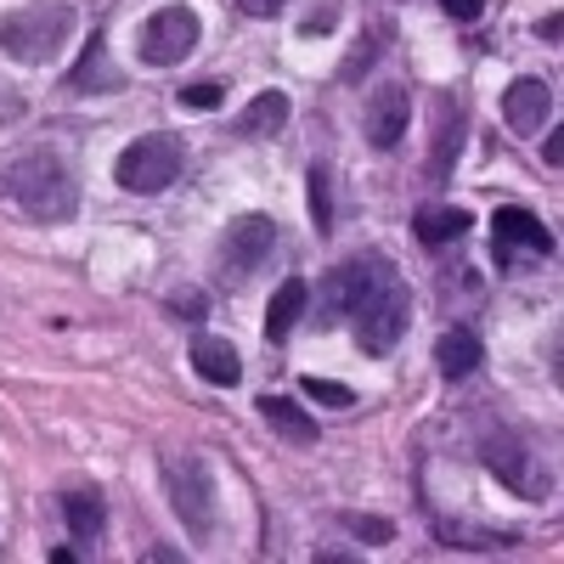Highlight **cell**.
Here are the masks:
<instances>
[{"instance_id": "6da1fadb", "label": "cell", "mask_w": 564, "mask_h": 564, "mask_svg": "<svg viewBox=\"0 0 564 564\" xmlns=\"http://www.w3.org/2000/svg\"><path fill=\"white\" fill-rule=\"evenodd\" d=\"M322 327L334 316H350L356 345L367 356H390L406 334V282L384 254H356L322 282Z\"/></svg>"}, {"instance_id": "7a4b0ae2", "label": "cell", "mask_w": 564, "mask_h": 564, "mask_svg": "<svg viewBox=\"0 0 564 564\" xmlns=\"http://www.w3.org/2000/svg\"><path fill=\"white\" fill-rule=\"evenodd\" d=\"M0 186H7V198L23 204V215H34V220H45V226H57V220H68V215L79 209V181H74V170H68L57 153H45V148L12 159L7 175H0Z\"/></svg>"}, {"instance_id": "3957f363", "label": "cell", "mask_w": 564, "mask_h": 564, "mask_svg": "<svg viewBox=\"0 0 564 564\" xmlns=\"http://www.w3.org/2000/svg\"><path fill=\"white\" fill-rule=\"evenodd\" d=\"M480 457H486V468H491V475H497L513 497L542 502V497L553 491V475H547L536 441H531L525 430H513V423H491V430L480 435Z\"/></svg>"}, {"instance_id": "277c9868", "label": "cell", "mask_w": 564, "mask_h": 564, "mask_svg": "<svg viewBox=\"0 0 564 564\" xmlns=\"http://www.w3.org/2000/svg\"><path fill=\"white\" fill-rule=\"evenodd\" d=\"M74 34V12L45 0V7H23L12 18H0V52L23 68H45Z\"/></svg>"}, {"instance_id": "5b68a950", "label": "cell", "mask_w": 564, "mask_h": 564, "mask_svg": "<svg viewBox=\"0 0 564 564\" xmlns=\"http://www.w3.org/2000/svg\"><path fill=\"white\" fill-rule=\"evenodd\" d=\"M181 164H186L181 135L153 130V135H135L130 148L113 159V181L124 186V193H135V198H153V193H164V186L181 175Z\"/></svg>"}, {"instance_id": "8992f818", "label": "cell", "mask_w": 564, "mask_h": 564, "mask_svg": "<svg viewBox=\"0 0 564 564\" xmlns=\"http://www.w3.org/2000/svg\"><path fill=\"white\" fill-rule=\"evenodd\" d=\"M164 486H170V502L181 513V525L193 531L198 542L215 536V475L198 452H181V457H164Z\"/></svg>"}, {"instance_id": "52a82bcc", "label": "cell", "mask_w": 564, "mask_h": 564, "mask_svg": "<svg viewBox=\"0 0 564 564\" xmlns=\"http://www.w3.org/2000/svg\"><path fill=\"white\" fill-rule=\"evenodd\" d=\"M271 249H276V220L271 215H238L220 238V282L243 289V282L271 260Z\"/></svg>"}, {"instance_id": "ba28073f", "label": "cell", "mask_w": 564, "mask_h": 564, "mask_svg": "<svg viewBox=\"0 0 564 564\" xmlns=\"http://www.w3.org/2000/svg\"><path fill=\"white\" fill-rule=\"evenodd\" d=\"M198 34H204V23H198L193 7H164V12H153L148 23H141V63L175 68V63H186L198 52Z\"/></svg>"}, {"instance_id": "9c48e42d", "label": "cell", "mask_w": 564, "mask_h": 564, "mask_svg": "<svg viewBox=\"0 0 564 564\" xmlns=\"http://www.w3.org/2000/svg\"><path fill=\"white\" fill-rule=\"evenodd\" d=\"M491 254L502 271H520L525 260H547L553 254V231L531 215V209H497L491 215Z\"/></svg>"}, {"instance_id": "30bf717a", "label": "cell", "mask_w": 564, "mask_h": 564, "mask_svg": "<svg viewBox=\"0 0 564 564\" xmlns=\"http://www.w3.org/2000/svg\"><path fill=\"white\" fill-rule=\"evenodd\" d=\"M406 119H412V97H406V85H384V90H372V102H367V135H372V148L390 153L395 141L406 135Z\"/></svg>"}, {"instance_id": "8fae6325", "label": "cell", "mask_w": 564, "mask_h": 564, "mask_svg": "<svg viewBox=\"0 0 564 564\" xmlns=\"http://www.w3.org/2000/svg\"><path fill=\"white\" fill-rule=\"evenodd\" d=\"M553 113V85L547 79H513L502 90V119L520 130V135H536Z\"/></svg>"}, {"instance_id": "7c38bea8", "label": "cell", "mask_w": 564, "mask_h": 564, "mask_svg": "<svg viewBox=\"0 0 564 564\" xmlns=\"http://www.w3.org/2000/svg\"><path fill=\"white\" fill-rule=\"evenodd\" d=\"M305 305H311V282L305 276H289L282 289L271 294V305H265V339L271 345H282L300 327V316H305Z\"/></svg>"}, {"instance_id": "4fadbf2b", "label": "cell", "mask_w": 564, "mask_h": 564, "mask_svg": "<svg viewBox=\"0 0 564 564\" xmlns=\"http://www.w3.org/2000/svg\"><path fill=\"white\" fill-rule=\"evenodd\" d=\"M480 334L468 322H457V327H446L441 334V345H435V361H441V379H468V372L480 367Z\"/></svg>"}, {"instance_id": "5bb4252c", "label": "cell", "mask_w": 564, "mask_h": 564, "mask_svg": "<svg viewBox=\"0 0 564 564\" xmlns=\"http://www.w3.org/2000/svg\"><path fill=\"white\" fill-rule=\"evenodd\" d=\"M260 417H265L289 446H316V417H311L294 395H265V401H260Z\"/></svg>"}, {"instance_id": "9a60e30c", "label": "cell", "mask_w": 564, "mask_h": 564, "mask_svg": "<svg viewBox=\"0 0 564 564\" xmlns=\"http://www.w3.org/2000/svg\"><path fill=\"white\" fill-rule=\"evenodd\" d=\"M193 372L204 384H220V390H231L243 379V361H238V350H231L226 339H198L193 345Z\"/></svg>"}, {"instance_id": "2e32d148", "label": "cell", "mask_w": 564, "mask_h": 564, "mask_svg": "<svg viewBox=\"0 0 564 564\" xmlns=\"http://www.w3.org/2000/svg\"><path fill=\"white\" fill-rule=\"evenodd\" d=\"M63 520H68L74 542H97L102 525H108V508H102L97 491H68V497H63Z\"/></svg>"}, {"instance_id": "e0dca14e", "label": "cell", "mask_w": 564, "mask_h": 564, "mask_svg": "<svg viewBox=\"0 0 564 564\" xmlns=\"http://www.w3.org/2000/svg\"><path fill=\"white\" fill-rule=\"evenodd\" d=\"M289 124V97L282 90H260V97L238 113V135H276Z\"/></svg>"}, {"instance_id": "ac0fdd59", "label": "cell", "mask_w": 564, "mask_h": 564, "mask_svg": "<svg viewBox=\"0 0 564 564\" xmlns=\"http://www.w3.org/2000/svg\"><path fill=\"white\" fill-rule=\"evenodd\" d=\"M452 164H457V102H446V97H441V108H435V153H430V186H441Z\"/></svg>"}, {"instance_id": "d6986e66", "label": "cell", "mask_w": 564, "mask_h": 564, "mask_svg": "<svg viewBox=\"0 0 564 564\" xmlns=\"http://www.w3.org/2000/svg\"><path fill=\"white\" fill-rule=\"evenodd\" d=\"M468 231V215L463 209H423L417 215V243L423 249H446V243H457Z\"/></svg>"}, {"instance_id": "ffe728a7", "label": "cell", "mask_w": 564, "mask_h": 564, "mask_svg": "<svg viewBox=\"0 0 564 564\" xmlns=\"http://www.w3.org/2000/svg\"><path fill=\"white\" fill-rule=\"evenodd\" d=\"M85 85H113V68H108V57H102V40H90L85 57H79V68L68 74V90H85Z\"/></svg>"}, {"instance_id": "44dd1931", "label": "cell", "mask_w": 564, "mask_h": 564, "mask_svg": "<svg viewBox=\"0 0 564 564\" xmlns=\"http://www.w3.org/2000/svg\"><path fill=\"white\" fill-rule=\"evenodd\" d=\"M311 215H316V231H334V193H327V170L311 164Z\"/></svg>"}, {"instance_id": "7402d4cb", "label": "cell", "mask_w": 564, "mask_h": 564, "mask_svg": "<svg viewBox=\"0 0 564 564\" xmlns=\"http://www.w3.org/2000/svg\"><path fill=\"white\" fill-rule=\"evenodd\" d=\"M311 401H322V406H356V395L345 390V384H334V379H316V372H311V379L300 384Z\"/></svg>"}, {"instance_id": "603a6c76", "label": "cell", "mask_w": 564, "mask_h": 564, "mask_svg": "<svg viewBox=\"0 0 564 564\" xmlns=\"http://www.w3.org/2000/svg\"><path fill=\"white\" fill-rule=\"evenodd\" d=\"M339 520H345V531H356L367 542H390L395 536V525L390 520H372V513H339Z\"/></svg>"}, {"instance_id": "cb8c5ba5", "label": "cell", "mask_w": 564, "mask_h": 564, "mask_svg": "<svg viewBox=\"0 0 564 564\" xmlns=\"http://www.w3.org/2000/svg\"><path fill=\"white\" fill-rule=\"evenodd\" d=\"M181 102H186V108H220V102H226V85L198 79V85H186V90H181Z\"/></svg>"}, {"instance_id": "d4e9b609", "label": "cell", "mask_w": 564, "mask_h": 564, "mask_svg": "<svg viewBox=\"0 0 564 564\" xmlns=\"http://www.w3.org/2000/svg\"><path fill=\"white\" fill-rule=\"evenodd\" d=\"M170 311H175L181 322H198V316H204V294H198V289H181V294H170Z\"/></svg>"}, {"instance_id": "484cf974", "label": "cell", "mask_w": 564, "mask_h": 564, "mask_svg": "<svg viewBox=\"0 0 564 564\" xmlns=\"http://www.w3.org/2000/svg\"><path fill=\"white\" fill-rule=\"evenodd\" d=\"M441 7H446L457 23H475V18L486 12V0H441Z\"/></svg>"}, {"instance_id": "4316f807", "label": "cell", "mask_w": 564, "mask_h": 564, "mask_svg": "<svg viewBox=\"0 0 564 564\" xmlns=\"http://www.w3.org/2000/svg\"><path fill=\"white\" fill-rule=\"evenodd\" d=\"M238 7H243L249 18H276L282 7H289V0H238Z\"/></svg>"}, {"instance_id": "83f0119b", "label": "cell", "mask_w": 564, "mask_h": 564, "mask_svg": "<svg viewBox=\"0 0 564 564\" xmlns=\"http://www.w3.org/2000/svg\"><path fill=\"white\" fill-rule=\"evenodd\" d=\"M542 159H547V164H558V159H564V130H553V135L542 141Z\"/></svg>"}]
</instances>
